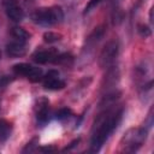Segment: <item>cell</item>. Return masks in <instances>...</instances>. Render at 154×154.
I'll list each match as a JSON object with an SVG mask.
<instances>
[{"instance_id":"cell-1","label":"cell","mask_w":154,"mask_h":154,"mask_svg":"<svg viewBox=\"0 0 154 154\" xmlns=\"http://www.w3.org/2000/svg\"><path fill=\"white\" fill-rule=\"evenodd\" d=\"M102 108L103 111L96 117L93 125V132L90 138V150L93 153H96L101 149L103 143L117 129L123 118V107H116L113 103Z\"/></svg>"},{"instance_id":"cell-2","label":"cell","mask_w":154,"mask_h":154,"mask_svg":"<svg viewBox=\"0 0 154 154\" xmlns=\"http://www.w3.org/2000/svg\"><path fill=\"white\" fill-rule=\"evenodd\" d=\"M146 138H147V130L144 128H131L122 137L119 143V152L135 153L142 147Z\"/></svg>"},{"instance_id":"cell-3","label":"cell","mask_w":154,"mask_h":154,"mask_svg":"<svg viewBox=\"0 0 154 154\" xmlns=\"http://www.w3.org/2000/svg\"><path fill=\"white\" fill-rule=\"evenodd\" d=\"M64 12L60 6H49V7H40L34 11L31 14V19L34 23L41 26H52L63 20Z\"/></svg>"},{"instance_id":"cell-4","label":"cell","mask_w":154,"mask_h":154,"mask_svg":"<svg viewBox=\"0 0 154 154\" xmlns=\"http://www.w3.org/2000/svg\"><path fill=\"white\" fill-rule=\"evenodd\" d=\"M118 54H119V42L116 38L108 41L103 46V48L99 55V65L103 69L112 67Z\"/></svg>"},{"instance_id":"cell-5","label":"cell","mask_w":154,"mask_h":154,"mask_svg":"<svg viewBox=\"0 0 154 154\" xmlns=\"http://www.w3.org/2000/svg\"><path fill=\"white\" fill-rule=\"evenodd\" d=\"M12 71L18 76H24L31 82H40L42 79V70L26 63H18L12 66Z\"/></svg>"},{"instance_id":"cell-6","label":"cell","mask_w":154,"mask_h":154,"mask_svg":"<svg viewBox=\"0 0 154 154\" xmlns=\"http://www.w3.org/2000/svg\"><path fill=\"white\" fill-rule=\"evenodd\" d=\"M42 81L43 88L47 90H60L65 87V82L60 79L57 70H49L45 76H42Z\"/></svg>"},{"instance_id":"cell-7","label":"cell","mask_w":154,"mask_h":154,"mask_svg":"<svg viewBox=\"0 0 154 154\" xmlns=\"http://www.w3.org/2000/svg\"><path fill=\"white\" fill-rule=\"evenodd\" d=\"M35 112H36L37 124H40L41 126L46 125L49 120V101L47 97L42 96L36 101Z\"/></svg>"},{"instance_id":"cell-8","label":"cell","mask_w":154,"mask_h":154,"mask_svg":"<svg viewBox=\"0 0 154 154\" xmlns=\"http://www.w3.org/2000/svg\"><path fill=\"white\" fill-rule=\"evenodd\" d=\"M4 6H5V12L11 20L18 23L24 18V11L22 10L17 0H6L4 2Z\"/></svg>"},{"instance_id":"cell-9","label":"cell","mask_w":154,"mask_h":154,"mask_svg":"<svg viewBox=\"0 0 154 154\" xmlns=\"http://www.w3.org/2000/svg\"><path fill=\"white\" fill-rule=\"evenodd\" d=\"M58 54H59V52L55 48H49V49L36 51L31 55V58L37 64H48V63H54Z\"/></svg>"},{"instance_id":"cell-10","label":"cell","mask_w":154,"mask_h":154,"mask_svg":"<svg viewBox=\"0 0 154 154\" xmlns=\"http://www.w3.org/2000/svg\"><path fill=\"white\" fill-rule=\"evenodd\" d=\"M6 53L8 57H12V58L23 57L26 53V43L13 40L6 45Z\"/></svg>"},{"instance_id":"cell-11","label":"cell","mask_w":154,"mask_h":154,"mask_svg":"<svg viewBox=\"0 0 154 154\" xmlns=\"http://www.w3.org/2000/svg\"><path fill=\"white\" fill-rule=\"evenodd\" d=\"M11 134H12V124L6 119L0 118V142L7 141Z\"/></svg>"},{"instance_id":"cell-12","label":"cell","mask_w":154,"mask_h":154,"mask_svg":"<svg viewBox=\"0 0 154 154\" xmlns=\"http://www.w3.org/2000/svg\"><path fill=\"white\" fill-rule=\"evenodd\" d=\"M103 34H105V26H103V25H100V26L95 28L94 31L88 36V38H87V45L95 46V43H97V42L102 38Z\"/></svg>"},{"instance_id":"cell-13","label":"cell","mask_w":154,"mask_h":154,"mask_svg":"<svg viewBox=\"0 0 154 154\" xmlns=\"http://www.w3.org/2000/svg\"><path fill=\"white\" fill-rule=\"evenodd\" d=\"M11 35H12L13 40H17V41H20V42H24V43H26V41L30 38V34L26 30H24L23 28H20V26L12 28Z\"/></svg>"},{"instance_id":"cell-14","label":"cell","mask_w":154,"mask_h":154,"mask_svg":"<svg viewBox=\"0 0 154 154\" xmlns=\"http://www.w3.org/2000/svg\"><path fill=\"white\" fill-rule=\"evenodd\" d=\"M63 37L61 34H58V32H54V31H46L43 34V41L47 42V43H54V42H58L60 41Z\"/></svg>"},{"instance_id":"cell-15","label":"cell","mask_w":154,"mask_h":154,"mask_svg":"<svg viewBox=\"0 0 154 154\" xmlns=\"http://www.w3.org/2000/svg\"><path fill=\"white\" fill-rule=\"evenodd\" d=\"M71 114H72L71 109L67 108V107H64V108H60V109H58V111L55 112V118H57L58 120H65V119H67L69 117H71Z\"/></svg>"},{"instance_id":"cell-16","label":"cell","mask_w":154,"mask_h":154,"mask_svg":"<svg viewBox=\"0 0 154 154\" xmlns=\"http://www.w3.org/2000/svg\"><path fill=\"white\" fill-rule=\"evenodd\" d=\"M37 143H38V138H37V137H34V138H32L30 142H28L26 146L22 149V153H31V152H35Z\"/></svg>"},{"instance_id":"cell-17","label":"cell","mask_w":154,"mask_h":154,"mask_svg":"<svg viewBox=\"0 0 154 154\" xmlns=\"http://www.w3.org/2000/svg\"><path fill=\"white\" fill-rule=\"evenodd\" d=\"M137 31H138V34L142 36V37H149L150 36V34H152V30H150V28L148 26V25H146V24H138L137 25Z\"/></svg>"},{"instance_id":"cell-18","label":"cell","mask_w":154,"mask_h":154,"mask_svg":"<svg viewBox=\"0 0 154 154\" xmlns=\"http://www.w3.org/2000/svg\"><path fill=\"white\" fill-rule=\"evenodd\" d=\"M101 1H103V0H89V2L87 4V6L84 7V11H83V14H87V13H89V12H91Z\"/></svg>"},{"instance_id":"cell-19","label":"cell","mask_w":154,"mask_h":154,"mask_svg":"<svg viewBox=\"0 0 154 154\" xmlns=\"http://www.w3.org/2000/svg\"><path fill=\"white\" fill-rule=\"evenodd\" d=\"M11 82H12V78L10 76H2V77H0V89H4L5 87H7Z\"/></svg>"},{"instance_id":"cell-20","label":"cell","mask_w":154,"mask_h":154,"mask_svg":"<svg viewBox=\"0 0 154 154\" xmlns=\"http://www.w3.org/2000/svg\"><path fill=\"white\" fill-rule=\"evenodd\" d=\"M40 152H43V153H53L57 150L55 147H51V146H45V147H40L38 148Z\"/></svg>"},{"instance_id":"cell-21","label":"cell","mask_w":154,"mask_h":154,"mask_svg":"<svg viewBox=\"0 0 154 154\" xmlns=\"http://www.w3.org/2000/svg\"><path fill=\"white\" fill-rule=\"evenodd\" d=\"M78 142H79V138H76V140H73L69 146H66L64 149H63V152H66V150H71L73 147H76L77 144H78Z\"/></svg>"}]
</instances>
